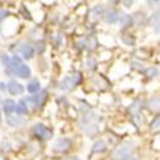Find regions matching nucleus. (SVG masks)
<instances>
[{"label": "nucleus", "instance_id": "4468645a", "mask_svg": "<svg viewBox=\"0 0 160 160\" xmlns=\"http://www.w3.org/2000/svg\"><path fill=\"white\" fill-rule=\"evenodd\" d=\"M0 122H2V115H0Z\"/></svg>", "mask_w": 160, "mask_h": 160}, {"label": "nucleus", "instance_id": "39448f33", "mask_svg": "<svg viewBox=\"0 0 160 160\" xmlns=\"http://www.w3.org/2000/svg\"><path fill=\"white\" fill-rule=\"evenodd\" d=\"M7 123L10 126V127H19L24 123V121L19 117H8L7 118Z\"/></svg>", "mask_w": 160, "mask_h": 160}, {"label": "nucleus", "instance_id": "6e6552de", "mask_svg": "<svg viewBox=\"0 0 160 160\" xmlns=\"http://www.w3.org/2000/svg\"><path fill=\"white\" fill-rule=\"evenodd\" d=\"M16 110H17V113L18 114H26L27 113V105H26V102L24 101H19L17 105H16Z\"/></svg>", "mask_w": 160, "mask_h": 160}, {"label": "nucleus", "instance_id": "9b49d317", "mask_svg": "<svg viewBox=\"0 0 160 160\" xmlns=\"http://www.w3.org/2000/svg\"><path fill=\"white\" fill-rule=\"evenodd\" d=\"M19 65H21V59L18 57H13L12 58V67L16 69V68H18Z\"/></svg>", "mask_w": 160, "mask_h": 160}, {"label": "nucleus", "instance_id": "7ed1b4c3", "mask_svg": "<svg viewBox=\"0 0 160 160\" xmlns=\"http://www.w3.org/2000/svg\"><path fill=\"white\" fill-rule=\"evenodd\" d=\"M14 72H16V74L17 76H19L21 78H28L30 77V74H31V71H30V68L27 65H24V64H21L18 68H16L14 69Z\"/></svg>", "mask_w": 160, "mask_h": 160}, {"label": "nucleus", "instance_id": "0eeeda50", "mask_svg": "<svg viewBox=\"0 0 160 160\" xmlns=\"http://www.w3.org/2000/svg\"><path fill=\"white\" fill-rule=\"evenodd\" d=\"M22 55H23L26 59H30V58L33 55V49H32L30 45H26V46L22 49Z\"/></svg>", "mask_w": 160, "mask_h": 160}, {"label": "nucleus", "instance_id": "423d86ee", "mask_svg": "<svg viewBox=\"0 0 160 160\" xmlns=\"http://www.w3.org/2000/svg\"><path fill=\"white\" fill-rule=\"evenodd\" d=\"M14 106H16V104L13 102L12 100H5V101L3 102V109H4V112H5L7 114H10L13 110H14V109H16Z\"/></svg>", "mask_w": 160, "mask_h": 160}, {"label": "nucleus", "instance_id": "ddd939ff", "mask_svg": "<svg viewBox=\"0 0 160 160\" xmlns=\"http://www.w3.org/2000/svg\"><path fill=\"white\" fill-rule=\"evenodd\" d=\"M5 16H7V12H5V10H3V9H0V21H2Z\"/></svg>", "mask_w": 160, "mask_h": 160}, {"label": "nucleus", "instance_id": "20e7f679", "mask_svg": "<svg viewBox=\"0 0 160 160\" xmlns=\"http://www.w3.org/2000/svg\"><path fill=\"white\" fill-rule=\"evenodd\" d=\"M78 79H79L78 76H76V77H68V78H65L64 81L60 83V86H62V88H69V87H72L74 83L78 82Z\"/></svg>", "mask_w": 160, "mask_h": 160}, {"label": "nucleus", "instance_id": "f03ea898", "mask_svg": "<svg viewBox=\"0 0 160 160\" xmlns=\"http://www.w3.org/2000/svg\"><path fill=\"white\" fill-rule=\"evenodd\" d=\"M33 132H35V135H36L37 137H41V138H49V136H50V132H48V129H46L42 124L35 126Z\"/></svg>", "mask_w": 160, "mask_h": 160}, {"label": "nucleus", "instance_id": "f8f14e48", "mask_svg": "<svg viewBox=\"0 0 160 160\" xmlns=\"http://www.w3.org/2000/svg\"><path fill=\"white\" fill-rule=\"evenodd\" d=\"M45 95H46L45 92H42V94H41V96H40V99H41V100H44V99H45ZM32 100H33V101H36V102L38 104V96H37V98H35V99H32Z\"/></svg>", "mask_w": 160, "mask_h": 160}, {"label": "nucleus", "instance_id": "f257e3e1", "mask_svg": "<svg viewBox=\"0 0 160 160\" xmlns=\"http://www.w3.org/2000/svg\"><path fill=\"white\" fill-rule=\"evenodd\" d=\"M8 91L12 95H18L23 92V86L16 81H10V82H8Z\"/></svg>", "mask_w": 160, "mask_h": 160}, {"label": "nucleus", "instance_id": "1a4fd4ad", "mask_svg": "<svg viewBox=\"0 0 160 160\" xmlns=\"http://www.w3.org/2000/svg\"><path fill=\"white\" fill-rule=\"evenodd\" d=\"M69 146V142L67 140H59L57 143H55V149L57 150H65Z\"/></svg>", "mask_w": 160, "mask_h": 160}, {"label": "nucleus", "instance_id": "9d476101", "mask_svg": "<svg viewBox=\"0 0 160 160\" xmlns=\"http://www.w3.org/2000/svg\"><path fill=\"white\" fill-rule=\"evenodd\" d=\"M27 90H28V92H37L40 90V83L37 81H32V82L28 83Z\"/></svg>", "mask_w": 160, "mask_h": 160}]
</instances>
